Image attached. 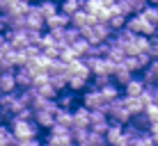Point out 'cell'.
I'll return each instance as SVG.
<instances>
[{
	"label": "cell",
	"mask_w": 158,
	"mask_h": 146,
	"mask_svg": "<svg viewBox=\"0 0 158 146\" xmlns=\"http://www.w3.org/2000/svg\"><path fill=\"white\" fill-rule=\"evenodd\" d=\"M144 114H147V119L151 121V126H154V123H158V105H154V103H151V105H147Z\"/></svg>",
	"instance_id": "obj_32"
},
{
	"label": "cell",
	"mask_w": 158,
	"mask_h": 146,
	"mask_svg": "<svg viewBox=\"0 0 158 146\" xmlns=\"http://www.w3.org/2000/svg\"><path fill=\"white\" fill-rule=\"evenodd\" d=\"M16 87H19V91L35 87V75H32L25 66L23 69H16Z\"/></svg>",
	"instance_id": "obj_16"
},
{
	"label": "cell",
	"mask_w": 158,
	"mask_h": 146,
	"mask_svg": "<svg viewBox=\"0 0 158 146\" xmlns=\"http://www.w3.org/2000/svg\"><path fill=\"white\" fill-rule=\"evenodd\" d=\"M106 114H108V119H110L112 123H122V126L131 123V119H133L131 112H128V107H126V103H124V96L117 98V101H112L110 105H108Z\"/></svg>",
	"instance_id": "obj_6"
},
{
	"label": "cell",
	"mask_w": 158,
	"mask_h": 146,
	"mask_svg": "<svg viewBox=\"0 0 158 146\" xmlns=\"http://www.w3.org/2000/svg\"><path fill=\"white\" fill-rule=\"evenodd\" d=\"M39 139H23V142H16L14 146H39Z\"/></svg>",
	"instance_id": "obj_36"
},
{
	"label": "cell",
	"mask_w": 158,
	"mask_h": 146,
	"mask_svg": "<svg viewBox=\"0 0 158 146\" xmlns=\"http://www.w3.org/2000/svg\"><path fill=\"white\" fill-rule=\"evenodd\" d=\"M55 123H57V126H62V128L73 130V112H69V110H57Z\"/></svg>",
	"instance_id": "obj_26"
},
{
	"label": "cell",
	"mask_w": 158,
	"mask_h": 146,
	"mask_svg": "<svg viewBox=\"0 0 158 146\" xmlns=\"http://www.w3.org/2000/svg\"><path fill=\"white\" fill-rule=\"evenodd\" d=\"M25 30L30 32H46V18L41 16L39 5H32L25 14Z\"/></svg>",
	"instance_id": "obj_8"
},
{
	"label": "cell",
	"mask_w": 158,
	"mask_h": 146,
	"mask_svg": "<svg viewBox=\"0 0 158 146\" xmlns=\"http://www.w3.org/2000/svg\"><path fill=\"white\" fill-rule=\"evenodd\" d=\"M126 28L133 32V34H140V37H154L156 32H158V28L154 23H151L149 18H147L144 14H135V16H131V18L126 21Z\"/></svg>",
	"instance_id": "obj_5"
},
{
	"label": "cell",
	"mask_w": 158,
	"mask_h": 146,
	"mask_svg": "<svg viewBox=\"0 0 158 146\" xmlns=\"http://www.w3.org/2000/svg\"><path fill=\"white\" fill-rule=\"evenodd\" d=\"M149 5H154V7H158V0H147Z\"/></svg>",
	"instance_id": "obj_39"
},
{
	"label": "cell",
	"mask_w": 158,
	"mask_h": 146,
	"mask_svg": "<svg viewBox=\"0 0 158 146\" xmlns=\"http://www.w3.org/2000/svg\"><path fill=\"white\" fill-rule=\"evenodd\" d=\"M73 130H89V110L83 105L73 110Z\"/></svg>",
	"instance_id": "obj_14"
},
{
	"label": "cell",
	"mask_w": 158,
	"mask_h": 146,
	"mask_svg": "<svg viewBox=\"0 0 158 146\" xmlns=\"http://www.w3.org/2000/svg\"><path fill=\"white\" fill-rule=\"evenodd\" d=\"M55 103H57V107H60V110H69V112H73L76 107L80 105V94L64 89V91H60V94H57Z\"/></svg>",
	"instance_id": "obj_9"
},
{
	"label": "cell",
	"mask_w": 158,
	"mask_h": 146,
	"mask_svg": "<svg viewBox=\"0 0 158 146\" xmlns=\"http://www.w3.org/2000/svg\"><path fill=\"white\" fill-rule=\"evenodd\" d=\"M142 80H144L147 87H158V59H154L142 71Z\"/></svg>",
	"instance_id": "obj_22"
},
{
	"label": "cell",
	"mask_w": 158,
	"mask_h": 146,
	"mask_svg": "<svg viewBox=\"0 0 158 146\" xmlns=\"http://www.w3.org/2000/svg\"><path fill=\"white\" fill-rule=\"evenodd\" d=\"M39 9H41V16L44 18H53L57 12H60V2L57 0H48V2H39Z\"/></svg>",
	"instance_id": "obj_27"
},
{
	"label": "cell",
	"mask_w": 158,
	"mask_h": 146,
	"mask_svg": "<svg viewBox=\"0 0 158 146\" xmlns=\"http://www.w3.org/2000/svg\"><path fill=\"white\" fill-rule=\"evenodd\" d=\"M85 62H87V66H89L92 78H101V75L112 78V73H115V64L108 57H85Z\"/></svg>",
	"instance_id": "obj_7"
},
{
	"label": "cell",
	"mask_w": 158,
	"mask_h": 146,
	"mask_svg": "<svg viewBox=\"0 0 158 146\" xmlns=\"http://www.w3.org/2000/svg\"><path fill=\"white\" fill-rule=\"evenodd\" d=\"M92 80L89 78H80V75H69V91H76V94H83V91L89 87Z\"/></svg>",
	"instance_id": "obj_24"
},
{
	"label": "cell",
	"mask_w": 158,
	"mask_h": 146,
	"mask_svg": "<svg viewBox=\"0 0 158 146\" xmlns=\"http://www.w3.org/2000/svg\"><path fill=\"white\" fill-rule=\"evenodd\" d=\"M12 2H14V0H0V14L7 16L9 9H12Z\"/></svg>",
	"instance_id": "obj_35"
},
{
	"label": "cell",
	"mask_w": 158,
	"mask_h": 146,
	"mask_svg": "<svg viewBox=\"0 0 158 146\" xmlns=\"http://www.w3.org/2000/svg\"><path fill=\"white\" fill-rule=\"evenodd\" d=\"M19 2H23V5H28V7H32V5H39V0H19Z\"/></svg>",
	"instance_id": "obj_38"
},
{
	"label": "cell",
	"mask_w": 158,
	"mask_h": 146,
	"mask_svg": "<svg viewBox=\"0 0 158 146\" xmlns=\"http://www.w3.org/2000/svg\"><path fill=\"white\" fill-rule=\"evenodd\" d=\"M142 14H144L147 18H149L151 23H154L156 28H158V7H154V5H149V7H147V9H144Z\"/></svg>",
	"instance_id": "obj_33"
},
{
	"label": "cell",
	"mask_w": 158,
	"mask_h": 146,
	"mask_svg": "<svg viewBox=\"0 0 158 146\" xmlns=\"http://www.w3.org/2000/svg\"><path fill=\"white\" fill-rule=\"evenodd\" d=\"M67 28H71V18H69L67 14H62V12H57L53 18L46 21V32H62Z\"/></svg>",
	"instance_id": "obj_11"
},
{
	"label": "cell",
	"mask_w": 158,
	"mask_h": 146,
	"mask_svg": "<svg viewBox=\"0 0 158 146\" xmlns=\"http://www.w3.org/2000/svg\"><path fill=\"white\" fill-rule=\"evenodd\" d=\"M85 9V0H60V12L67 14L69 18H71L73 14L83 12Z\"/></svg>",
	"instance_id": "obj_19"
},
{
	"label": "cell",
	"mask_w": 158,
	"mask_h": 146,
	"mask_svg": "<svg viewBox=\"0 0 158 146\" xmlns=\"http://www.w3.org/2000/svg\"><path fill=\"white\" fill-rule=\"evenodd\" d=\"M80 105L87 107L89 112H106L110 103H108V101L101 96V91H99V89L87 87V89L83 91V94H80Z\"/></svg>",
	"instance_id": "obj_3"
},
{
	"label": "cell",
	"mask_w": 158,
	"mask_h": 146,
	"mask_svg": "<svg viewBox=\"0 0 158 146\" xmlns=\"http://www.w3.org/2000/svg\"><path fill=\"white\" fill-rule=\"evenodd\" d=\"M124 103H126L131 116H140V114H144V110H147V103H144L142 96H140V98H128V96H124Z\"/></svg>",
	"instance_id": "obj_23"
},
{
	"label": "cell",
	"mask_w": 158,
	"mask_h": 146,
	"mask_svg": "<svg viewBox=\"0 0 158 146\" xmlns=\"http://www.w3.org/2000/svg\"><path fill=\"white\" fill-rule=\"evenodd\" d=\"M67 71H69V75H80V78H89V80H92L89 66H87L85 59H76V62L67 64Z\"/></svg>",
	"instance_id": "obj_21"
},
{
	"label": "cell",
	"mask_w": 158,
	"mask_h": 146,
	"mask_svg": "<svg viewBox=\"0 0 158 146\" xmlns=\"http://www.w3.org/2000/svg\"><path fill=\"white\" fill-rule=\"evenodd\" d=\"M39 2H48V0H39Z\"/></svg>",
	"instance_id": "obj_42"
},
{
	"label": "cell",
	"mask_w": 158,
	"mask_h": 146,
	"mask_svg": "<svg viewBox=\"0 0 158 146\" xmlns=\"http://www.w3.org/2000/svg\"><path fill=\"white\" fill-rule=\"evenodd\" d=\"M135 78V73H131L128 71V69L126 66H124V64H117V66H115V73H112V80H115V82L119 85V87H126V85L131 82V80H133Z\"/></svg>",
	"instance_id": "obj_20"
},
{
	"label": "cell",
	"mask_w": 158,
	"mask_h": 146,
	"mask_svg": "<svg viewBox=\"0 0 158 146\" xmlns=\"http://www.w3.org/2000/svg\"><path fill=\"white\" fill-rule=\"evenodd\" d=\"M149 55L151 59H158V32L151 37V48H149Z\"/></svg>",
	"instance_id": "obj_34"
},
{
	"label": "cell",
	"mask_w": 158,
	"mask_h": 146,
	"mask_svg": "<svg viewBox=\"0 0 158 146\" xmlns=\"http://www.w3.org/2000/svg\"><path fill=\"white\" fill-rule=\"evenodd\" d=\"M2 121H5V114H2V110H0V126H2Z\"/></svg>",
	"instance_id": "obj_40"
},
{
	"label": "cell",
	"mask_w": 158,
	"mask_h": 146,
	"mask_svg": "<svg viewBox=\"0 0 158 146\" xmlns=\"http://www.w3.org/2000/svg\"><path fill=\"white\" fill-rule=\"evenodd\" d=\"M7 32V16L0 14V34H5Z\"/></svg>",
	"instance_id": "obj_37"
},
{
	"label": "cell",
	"mask_w": 158,
	"mask_h": 146,
	"mask_svg": "<svg viewBox=\"0 0 158 146\" xmlns=\"http://www.w3.org/2000/svg\"><path fill=\"white\" fill-rule=\"evenodd\" d=\"M133 39H135V34H133L128 28H124V30H119V32H115V34H112V44L119 46V48H126Z\"/></svg>",
	"instance_id": "obj_25"
},
{
	"label": "cell",
	"mask_w": 158,
	"mask_h": 146,
	"mask_svg": "<svg viewBox=\"0 0 158 146\" xmlns=\"http://www.w3.org/2000/svg\"><path fill=\"white\" fill-rule=\"evenodd\" d=\"M16 144V139H14V135L12 130H9V126H0V146H14Z\"/></svg>",
	"instance_id": "obj_28"
},
{
	"label": "cell",
	"mask_w": 158,
	"mask_h": 146,
	"mask_svg": "<svg viewBox=\"0 0 158 146\" xmlns=\"http://www.w3.org/2000/svg\"><path fill=\"white\" fill-rule=\"evenodd\" d=\"M55 114H57V112L39 110V112H35V116H32V121H35L37 126L41 128V130H51V128L55 126Z\"/></svg>",
	"instance_id": "obj_13"
},
{
	"label": "cell",
	"mask_w": 158,
	"mask_h": 146,
	"mask_svg": "<svg viewBox=\"0 0 158 146\" xmlns=\"http://www.w3.org/2000/svg\"><path fill=\"white\" fill-rule=\"evenodd\" d=\"M108 128H110V119H108L106 112H89V130L106 135Z\"/></svg>",
	"instance_id": "obj_10"
},
{
	"label": "cell",
	"mask_w": 158,
	"mask_h": 146,
	"mask_svg": "<svg viewBox=\"0 0 158 146\" xmlns=\"http://www.w3.org/2000/svg\"><path fill=\"white\" fill-rule=\"evenodd\" d=\"M28 5H23V2H19V0H14L12 2V9H9V14L7 16H25L28 14Z\"/></svg>",
	"instance_id": "obj_31"
},
{
	"label": "cell",
	"mask_w": 158,
	"mask_h": 146,
	"mask_svg": "<svg viewBox=\"0 0 158 146\" xmlns=\"http://www.w3.org/2000/svg\"><path fill=\"white\" fill-rule=\"evenodd\" d=\"M76 59H83V57H78V53H76L71 46L60 50V62L62 64H71V62H76Z\"/></svg>",
	"instance_id": "obj_29"
},
{
	"label": "cell",
	"mask_w": 158,
	"mask_h": 146,
	"mask_svg": "<svg viewBox=\"0 0 158 146\" xmlns=\"http://www.w3.org/2000/svg\"><path fill=\"white\" fill-rule=\"evenodd\" d=\"M94 23H99V21H96V18H94V16H92L89 12H85V9L71 16V28L80 30V32H83V30H87V28H92Z\"/></svg>",
	"instance_id": "obj_12"
},
{
	"label": "cell",
	"mask_w": 158,
	"mask_h": 146,
	"mask_svg": "<svg viewBox=\"0 0 158 146\" xmlns=\"http://www.w3.org/2000/svg\"><path fill=\"white\" fill-rule=\"evenodd\" d=\"M71 48H73L76 53H78V57H83V59H85L87 55H89V48H92V46H89V41H87V39H83V37H80V39L76 41Z\"/></svg>",
	"instance_id": "obj_30"
},
{
	"label": "cell",
	"mask_w": 158,
	"mask_h": 146,
	"mask_svg": "<svg viewBox=\"0 0 158 146\" xmlns=\"http://www.w3.org/2000/svg\"><path fill=\"white\" fill-rule=\"evenodd\" d=\"M0 91H2V94H14V91H19V87H16V69L14 71L0 73Z\"/></svg>",
	"instance_id": "obj_15"
},
{
	"label": "cell",
	"mask_w": 158,
	"mask_h": 146,
	"mask_svg": "<svg viewBox=\"0 0 158 146\" xmlns=\"http://www.w3.org/2000/svg\"><path fill=\"white\" fill-rule=\"evenodd\" d=\"M46 142L51 146H76V139H73V132H62V135H46Z\"/></svg>",
	"instance_id": "obj_18"
},
{
	"label": "cell",
	"mask_w": 158,
	"mask_h": 146,
	"mask_svg": "<svg viewBox=\"0 0 158 146\" xmlns=\"http://www.w3.org/2000/svg\"><path fill=\"white\" fill-rule=\"evenodd\" d=\"M0 110H2L5 116L16 119L23 110H30V107L25 105L23 101H21L19 91H14V94H2V98H0Z\"/></svg>",
	"instance_id": "obj_4"
},
{
	"label": "cell",
	"mask_w": 158,
	"mask_h": 146,
	"mask_svg": "<svg viewBox=\"0 0 158 146\" xmlns=\"http://www.w3.org/2000/svg\"><path fill=\"white\" fill-rule=\"evenodd\" d=\"M80 34H83V39L89 41V46H101V44H106V41H110L115 32L110 30L108 23H94L92 28L83 30Z\"/></svg>",
	"instance_id": "obj_2"
},
{
	"label": "cell",
	"mask_w": 158,
	"mask_h": 146,
	"mask_svg": "<svg viewBox=\"0 0 158 146\" xmlns=\"http://www.w3.org/2000/svg\"><path fill=\"white\" fill-rule=\"evenodd\" d=\"M9 130H12L16 142H23V139H37L41 132V128L35 121H25V119H9Z\"/></svg>",
	"instance_id": "obj_1"
},
{
	"label": "cell",
	"mask_w": 158,
	"mask_h": 146,
	"mask_svg": "<svg viewBox=\"0 0 158 146\" xmlns=\"http://www.w3.org/2000/svg\"><path fill=\"white\" fill-rule=\"evenodd\" d=\"M76 146H87V144H76Z\"/></svg>",
	"instance_id": "obj_41"
},
{
	"label": "cell",
	"mask_w": 158,
	"mask_h": 146,
	"mask_svg": "<svg viewBox=\"0 0 158 146\" xmlns=\"http://www.w3.org/2000/svg\"><path fill=\"white\" fill-rule=\"evenodd\" d=\"M144 89H147L144 80L142 78H133L126 87H124V96H128V98H140V96L144 94Z\"/></svg>",
	"instance_id": "obj_17"
},
{
	"label": "cell",
	"mask_w": 158,
	"mask_h": 146,
	"mask_svg": "<svg viewBox=\"0 0 158 146\" xmlns=\"http://www.w3.org/2000/svg\"><path fill=\"white\" fill-rule=\"evenodd\" d=\"M0 98H2V91H0Z\"/></svg>",
	"instance_id": "obj_43"
}]
</instances>
